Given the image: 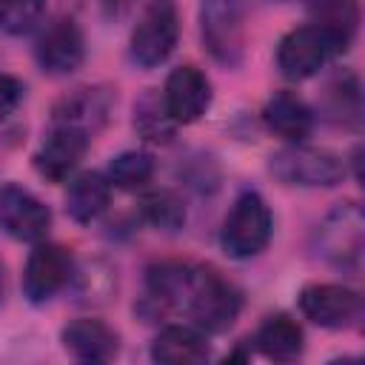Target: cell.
Wrapping results in <instances>:
<instances>
[{
    "label": "cell",
    "mask_w": 365,
    "mask_h": 365,
    "mask_svg": "<svg viewBox=\"0 0 365 365\" xmlns=\"http://www.w3.org/2000/svg\"><path fill=\"white\" fill-rule=\"evenodd\" d=\"M174 311L188 314L200 331L222 334L237 322L242 311V294L211 265L185 262L174 294Z\"/></svg>",
    "instance_id": "6da1fadb"
},
{
    "label": "cell",
    "mask_w": 365,
    "mask_h": 365,
    "mask_svg": "<svg viewBox=\"0 0 365 365\" xmlns=\"http://www.w3.org/2000/svg\"><path fill=\"white\" fill-rule=\"evenodd\" d=\"M271 234H274V217L268 202L257 191H242L222 220L220 245L231 259H251L259 251H265Z\"/></svg>",
    "instance_id": "7a4b0ae2"
},
{
    "label": "cell",
    "mask_w": 365,
    "mask_h": 365,
    "mask_svg": "<svg viewBox=\"0 0 365 365\" xmlns=\"http://www.w3.org/2000/svg\"><path fill=\"white\" fill-rule=\"evenodd\" d=\"M180 40V11L174 0H148L131 29L128 54L137 66L154 68L171 57Z\"/></svg>",
    "instance_id": "3957f363"
},
{
    "label": "cell",
    "mask_w": 365,
    "mask_h": 365,
    "mask_svg": "<svg viewBox=\"0 0 365 365\" xmlns=\"http://www.w3.org/2000/svg\"><path fill=\"white\" fill-rule=\"evenodd\" d=\"M268 171L282 185L299 188H331L345 177V165L334 151L308 148L302 143H291L288 148L277 151L268 163Z\"/></svg>",
    "instance_id": "277c9868"
},
{
    "label": "cell",
    "mask_w": 365,
    "mask_h": 365,
    "mask_svg": "<svg viewBox=\"0 0 365 365\" xmlns=\"http://www.w3.org/2000/svg\"><path fill=\"white\" fill-rule=\"evenodd\" d=\"M317 251L336 268L356 271L365 245V217L356 202H339L317 228Z\"/></svg>",
    "instance_id": "5b68a950"
},
{
    "label": "cell",
    "mask_w": 365,
    "mask_h": 365,
    "mask_svg": "<svg viewBox=\"0 0 365 365\" xmlns=\"http://www.w3.org/2000/svg\"><path fill=\"white\" fill-rule=\"evenodd\" d=\"M200 34L205 51L222 63L237 66L245 51V14L240 0H202Z\"/></svg>",
    "instance_id": "8992f818"
},
{
    "label": "cell",
    "mask_w": 365,
    "mask_h": 365,
    "mask_svg": "<svg viewBox=\"0 0 365 365\" xmlns=\"http://www.w3.org/2000/svg\"><path fill=\"white\" fill-rule=\"evenodd\" d=\"M74 277V257L66 245L37 242L23 268V294L29 302H48L57 291H63Z\"/></svg>",
    "instance_id": "52a82bcc"
},
{
    "label": "cell",
    "mask_w": 365,
    "mask_h": 365,
    "mask_svg": "<svg viewBox=\"0 0 365 365\" xmlns=\"http://www.w3.org/2000/svg\"><path fill=\"white\" fill-rule=\"evenodd\" d=\"M334 46L325 37L322 29L311 26H299L291 29L279 46H277V68L285 80H308L314 74H319V68L334 57Z\"/></svg>",
    "instance_id": "ba28073f"
},
{
    "label": "cell",
    "mask_w": 365,
    "mask_h": 365,
    "mask_svg": "<svg viewBox=\"0 0 365 365\" xmlns=\"http://www.w3.org/2000/svg\"><path fill=\"white\" fill-rule=\"evenodd\" d=\"M297 302L305 319L331 331L348 328L362 311V297L339 282H311L299 291Z\"/></svg>",
    "instance_id": "9c48e42d"
},
{
    "label": "cell",
    "mask_w": 365,
    "mask_h": 365,
    "mask_svg": "<svg viewBox=\"0 0 365 365\" xmlns=\"http://www.w3.org/2000/svg\"><path fill=\"white\" fill-rule=\"evenodd\" d=\"M0 228L20 242H40L51 228V211L17 182L0 185Z\"/></svg>",
    "instance_id": "30bf717a"
},
{
    "label": "cell",
    "mask_w": 365,
    "mask_h": 365,
    "mask_svg": "<svg viewBox=\"0 0 365 365\" xmlns=\"http://www.w3.org/2000/svg\"><path fill=\"white\" fill-rule=\"evenodd\" d=\"M160 100H163L165 114L177 125H188V123H197L208 111V106H211V83H208L205 71H200L197 66L185 63V66L171 68V74L165 77Z\"/></svg>",
    "instance_id": "8fae6325"
},
{
    "label": "cell",
    "mask_w": 365,
    "mask_h": 365,
    "mask_svg": "<svg viewBox=\"0 0 365 365\" xmlns=\"http://www.w3.org/2000/svg\"><path fill=\"white\" fill-rule=\"evenodd\" d=\"M34 60L46 74H71L86 60V37L71 17H60L43 29L34 43Z\"/></svg>",
    "instance_id": "7c38bea8"
},
{
    "label": "cell",
    "mask_w": 365,
    "mask_h": 365,
    "mask_svg": "<svg viewBox=\"0 0 365 365\" xmlns=\"http://www.w3.org/2000/svg\"><path fill=\"white\" fill-rule=\"evenodd\" d=\"M91 134L74 125H54L43 145L34 151V168L48 182H66L88 151Z\"/></svg>",
    "instance_id": "4fadbf2b"
},
{
    "label": "cell",
    "mask_w": 365,
    "mask_h": 365,
    "mask_svg": "<svg viewBox=\"0 0 365 365\" xmlns=\"http://www.w3.org/2000/svg\"><path fill=\"white\" fill-rule=\"evenodd\" d=\"M60 342L77 362H111L120 351V336L111 325L94 317H80L63 325Z\"/></svg>",
    "instance_id": "5bb4252c"
},
{
    "label": "cell",
    "mask_w": 365,
    "mask_h": 365,
    "mask_svg": "<svg viewBox=\"0 0 365 365\" xmlns=\"http://www.w3.org/2000/svg\"><path fill=\"white\" fill-rule=\"evenodd\" d=\"M262 123L285 143H302L314 131V111L294 91H274L262 106Z\"/></svg>",
    "instance_id": "9a60e30c"
},
{
    "label": "cell",
    "mask_w": 365,
    "mask_h": 365,
    "mask_svg": "<svg viewBox=\"0 0 365 365\" xmlns=\"http://www.w3.org/2000/svg\"><path fill=\"white\" fill-rule=\"evenodd\" d=\"M208 356L211 348L197 325H165L151 339V359L163 365H197Z\"/></svg>",
    "instance_id": "2e32d148"
},
{
    "label": "cell",
    "mask_w": 365,
    "mask_h": 365,
    "mask_svg": "<svg viewBox=\"0 0 365 365\" xmlns=\"http://www.w3.org/2000/svg\"><path fill=\"white\" fill-rule=\"evenodd\" d=\"M254 345L265 359L274 362H294L305 351V334L299 322L288 314H274L262 319V325L254 334Z\"/></svg>",
    "instance_id": "e0dca14e"
},
{
    "label": "cell",
    "mask_w": 365,
    "mask_h": 365,
    "mask_svg": "<svg viewBox=\"0 0 365 365\" xmlns=\"http://www.w3.org/2000/svg\"><path fill=\"white\" fill-rule=\"evenodd\" d=\"M111 94L106 88H77L54 106V125H74L94 134L108 117Z\"/></svg>",
    "instance_id": "ac0fdd59"
},
{
    "label": "cell",
    "mask_w": 365,
    "mask_h": 365,
    "mask_svg": "<svg viewBox=\"0 0 365 365\" xmlns=\"http://www.w3.org/2000/svg\"><path fill=\"white\" fill-rule=\"evenodd\" d=\"M108 200H111V182H108V177L100 174V171H83V174H77L68 182L66 211H68V217L74 222L88 225V222H94L108 208Z\"/></svg>",
    "instance_id": "d6986e66"
},
{
    "label": "cell",
    "mask_w": 365,
    "mask_h": 365,
    "mask_svg": "<svg viewBox=\"0 0 365 365\" xmlns=\"http://www.w3.org/2000/svg\"><path fill=\"white\" fill-rule=\"evenodd\" d=\"M308 11L314 26L325 31L334 51L342 54L359 26V3L356 0H308Z\"/></svg>",
    "instance_id": "ffe728a7"
},
{
    "label": "cell",
    "mask_w": 365,
    "mask_h": 365,
    "mask_svg": "<svg viewBox=\"0 0 365 365\" xmlns=\"http://www.w3.org/2000/svg\"><path fill=\"white\" fill-rule=\"evenodd\" d=\"M154 157L148 151H123L108 163V182L120 191H140L154 177Z\"/></svg>",
    "instance_id": "44dd1931"
},
{
    "label": "cell",
    "mask_w": 365,
    "mask_h": 365,
    "mask_svg": "<svg viewBox=\"0 0 365 365\" xmlns=\"http://www.w3.org/2000/svg\"><path fill=\"white\" fill-rule=\"evenodd\" d=\"M134 128L143 140L148 143H171L174 131H177V123L165 114L163 108V100L154 94V91H145L137 103H134Z\"/></svg>",
    "instance_id": "7402d4cb"
},
{
    "label": "cell",
    "mask_w": 365,
    "mask_h": 365,
    "mask_svg": "<svg viewBox=\"0 0 365 365\" xmlns=\"http://www.w3.org/2000/svg\"><path fill=\"white\" fill-rule=\"evenodd\" d=\"M140 214H143L145 222H151L154 228H163V231H177L185 222V205L168 188H160V191L145 194L140 200Z\"/></svg>",
    "instance_id": "603a6c76"
},
{
    "label": "cell",
    "mask_w": 365,
    "mask_h": 365,
    "mask_svg": "<svg viewBox=\"0 0 365 365\" xmlns=\"http://www.w3.org/2000/svg\"><path fill=\"white\" fill-rule=\"evenodd\" d=\"M46 0H0V31L23 37L43 23Z\"/></svg>",
    "instance_id": "cb8c5ba5"
},
{
    "label": "cell",
    "mask_w": 365,
    "mask_h": 365,
    "mask_svg": "<svg viewBox=\"0 0 365 365\" xmlns=\"http://www.w3.org/2000/svg\"><path fill=\"white\" fill-rule=\"evenodd\" d=\"M20 100H23V83L0 71V123L20 106Z\"/></svg>",
    "instance_id": "d4e9b609"
},
{
    "label": "cell",
    "mask_w": 365,
    "mask_h": 365,
    "mask_svg": "<svg viewBox=\"0 0 365 365\" xmlns=\"http://www.w3.org/2000/svg\"><path fill=\"white\" fill-rule=\"evenodd\" d=\"M134 6H137V0H100V9L108 20H123L125 14H131Z\"/></svg>",
    "instance_id": "484cf974"
},
{
    "label": "cell",
    "mask_w": 365,
    "mask_h": 365,
    "mask_svg": "<svg viewBox=\"0 0 365 365\" xmlns=\"http://www.w3.org/2000/svg\"><path fill=\"white\" fill-rule=\"evenodd\" d=\"M6 297V274H3V265H0V302Z\"/></svg>",
    "instance_id": "4316f807"
}]
</instances>
